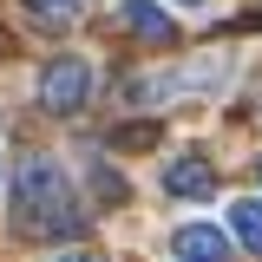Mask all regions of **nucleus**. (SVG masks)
I'll return each mask as SVG.
<instances>
[{"mask_svg":"<svg viewBox=\"0 0 262 262\" xmlns=\"http://www.w3.org/2000/svg\"><path fill=\"white\" fill-rule=\"evenodd\" d=\"M13 203H20V223L39 229V236H79L85 229V216L72 210V184H66L59 158H46V151L20 158V170H13Z\"/></svg>","mask_w":262,"mask_h":262,"instance_id":"nucleus-1","label":"nucleus"},{"mask_svg":"<svg viewBox=\"0 0 262 262\" xmlns=\"http://www.w3.org/2000/svg\"><path fill=\"white\" fill-rule=\"evenodd\" d=\"M85 92H92V66L72 59V53H59V59L39 72V105H46V112H79Z\"/></svg>","mask_w":262,"mask_h":262,"instance_id":"nucleus-2","label":"nucleus"},{"mask_svg":"<svg viewBox=\"0 0 262 262\" xmlns=\"http://www.w3.org/2000/svg\"><path fill=\"white\" fill-rule=\"evenodd\" d=\"M118 27L138 33V39H151V46H170L177 39V20L164 13L158 0H118Z\"/></svg>","mask_w":262,"mask_h":262,"instance_id":"nucleus-3","label":"nucleus"},{"mask_svg":"<svg viewBox=\"0 0 262 262\" xmlns=\"http://www.w3.org/2000/svg\"><path fill=\"white\" fill-rule=\"evenodd\" d=\"M170 256L177 262H229V236L216 223H184L170 236Z\"/></svg>","mask_w":262,"mask_h":262,"instance_id":"nucleus-4","label":"nucleus"},{"mask_svg":"<svg viewBox=\"0 0 262 262\" xmlns=\"http://www.w3.org/2000/svg\"><path fill=\"white\" fill-rule=\"evenodd\" d=\"M216 190V164L210 158H170L164 164V196H210Z\"/></svg>","mask_w":262,"mask_h":262,"instance_id":"nucleus-5","label":"nucleus"},{"mask_svg":"<svg viewBox=\"0 0 262 262\" xmlns=\"http://www.w3.org/2000/svg\"><path fill=\"white\" fill-rule=\"evenodd\" d=\"M229 229H236V236H243V243L262 256V196H243V203H229Z\"/></svg>","mask_w":262,"mask_h":262,"instance_id":"nucleus-6","label":"nucleus"},{"mask_svg":"<svg viewBox=\"0 0 262 262\" xmlns=\"http://www.w3.org/2000/svg\"><path fill=\"white\" fill-rule=\"evenodd\" d=\"M27 7L39 20H79V13H85V0H27Z\"/></svg>","mask_w":262,"mask_h":262,"instance_id":"nucleus-7","label":"nucleus"},{"mask_svg":"<svg viewBox=\"0 0 262 262\" xmlns=\"http://www.w3.org/2000/svg\"><path fill=\"white\" fill-rule=\"evenodd\" d=\"M59 262H98V256H59Z\"/></svg>","mask_w":262,"mask_h":262,"instance_id":"nucleus-8","label":"nucleus"},{"mask_svg":"<svg viewBox=\"0 0 262 262\" xmlns=\"http://www.w3.org/2000/svg\"><path fill=\"white\" fill-rule=\"evenodd\" d=\"M184 7H203V0H184Z\"/></svg>","mask_w":262,"mask_h":262,"instance_id":"nucleus-9","label":"nucleus"},{"mask_svg":"<svg viewBox=\"0 0 262 262\" xmlns=\"http://www.w3.org/2000/svg\"><path fill=\"white\" fill-rule=\"evenodd\" d=\"M256 177H262V158H256Z\"/></svg>","mask_w":262,"mask_h":262,"instance_id":"nucleus-10","label":"nucleus"}]
</instances>
